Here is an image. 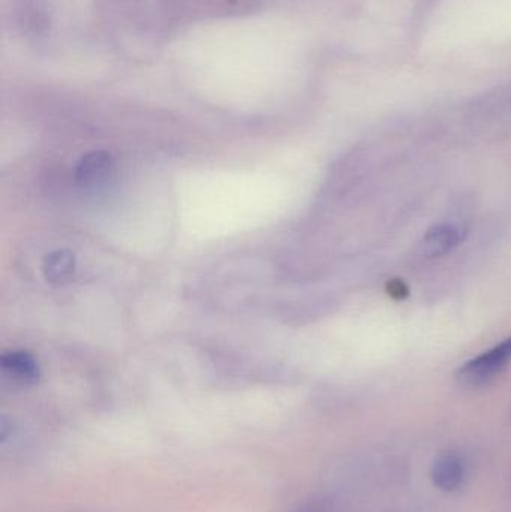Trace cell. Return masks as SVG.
Here are the masks:
<instances>
[{
	"mask_svg": "<svg viewBox=\"0 0 511 512\" xmlns=\"http://www.w3.org/2000/svg\"><path fill=\"white\" fill-rule=\"evenodd\" d=\"M387 292H389L390 297L395 298V300H404L405 297H408V288L402 280H390L387 283Z\"/></svg>",
	"mask_w": 511,
	"mask_h": 512,
	"instance_id": "52a82bcc",
	"label": "cell"
},
{
	"mask_svg": "<svg viewBox=\"0 0 511 512\" xmlns=\"http://www.w3.org/2000/svg\"><path fill=\"white\" fill-rule=\"evenodd\" d=\"M114 162L110 153L90 152L81 158L77 170H75V180L78 185L84 188H96L104 185L108 177L113 173Z\"/></svg>",
	"mask_w": 511,
	"mask_h": 512,
	"instance_id": "3957f363",
	"label": "cell"
},
{
	"mask_svg": "<svg viewBox=\"0 0 511 512\" xmlns=\"http://www.w3.org/2000/svg\"><path fill=\"white\" fill-rule=\"evenodd\" d=\"M300 512H318V511L315 510V508H308V510H303V511H300Z\"/></svg>",
	"mask_w": 511,
	"mask_h": 512,
	"instance_id": "ba28073f",
	"label": "cell"
},
{
	"mask_svg": "<svg viewBox=\"0 0 511 512\" xmlns=\"http://www.w3.org/2000/svg\"><path fill=\"white\" fill-rule=\"evenodd\" d=\"M3 373L18 384L32 385L38 381L39 367L35 358L26 351H11L0 360Z\"/></svg>",
	"mask_w": 511,
	"mask_h": 512,
	"instance_id": "277c9868",
	"label": "cell"
},
{
	"mask_svg": "<svg viewBox=\"0 0 511 512\" xmlns=\"http://www.w3.org/2000/svg\"><path fill=\"white\" fill-rule=\"evenodd\" d=\"M465 236H467V230L459 225H437L425 234L417 254L425 259L440 258L458 248L464 242Z\"/></svg>",
	"mask_w": 511,
	"mask_h": 512,
	"instance_id": "7a4b0ae2",
	"label": "cell"
},
{
	"mask_svg": "<svg viewBox=\"0 0 511 512\" xmlns=\"http://www.w3.org/2000/svg\"><path fill=\"white\" fill-rule=\"evenodd\" d=\"M75 256L71 251L59 249L44 259V276L54 285H65L74 276Z\"/></svg>",
	"mask_w": 511,
	"mask_h": 512,
	"instance_id": "8992f818",
	"label": "cell"
},
{
	"mask_svg": "<svg viewBox=\"0 0 511 512\" xmlns=\"http://www.w3.org/2000/svg\"><path fill=\"white\" fill-rule=\"evenodd\" d=\"M465 478V466L458 454H443L432 468V480L438 489L455 492Z\"/></svg>",
	"mask_w": 511,
	"mask_h": 512,
	"instance_id": "5b68a950",
	"label": "cell"
},
{
	"mask_svg": "<svg viewBox=\"0 0 511 512\" xmlns=\"http://www.w3.org/2000/svg\"><path fill=\"white\" fill-rule=\"evenodd\" d=\"M509 363H511V337L459 367L456 372V381L465 388L485 387L498 378Z\"/></svg>",
	"mask_w": 511,
	"mask_h": 512,
	"instance_id": "6da1fadb",
	"label": "cell"
}]
</instances>
